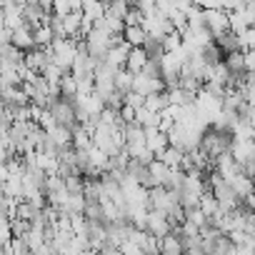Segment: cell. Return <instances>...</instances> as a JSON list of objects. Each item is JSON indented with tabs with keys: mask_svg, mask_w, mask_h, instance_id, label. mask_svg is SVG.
Returning <instances> with one entry per match:
<instances>
[{
	"mask_svg": "<svg viewBox=\"0 0 255 255\" xmlns=\"http://www.w3.org/2000/svg\"><path fill=\"white\" fill-rule=\"evenodd\" d=\"M78 45H80V40H75V38H55L50 43V55H53L50 63L58 65L60 70L70 73V65L78 55Z\"/></svg>",
	"mask_w": 255,
	"mask_h": 255,
	"instance_id": "cell-1",
	"label": "cell"
},
{
	"mask_svg": "<svg viewBox=\"0 0 255 255\" xmlns=\"http://www.w3.org/2000/svg\"><path fill=\"white\" fill-rule=\"evenodd\" d=\"M198 148H200V150L208 155V160L213 163L215 158H220L223 153H228V148H230V133H218V130H213V128H208V130L200 135Z\"/></svg>",
	"mask_w": 255,
	"mask_h": 255,
	"instance_id": "cell-2",
	"label": "cell"
},
{
	"mask_svg": "<svg viewBox=\"0 0 255 255\" xmlns=\"http://www.w3.org/2000/svg\"><path fill=\"white\" fill-rule=\"evenodd\" d=\"M145 233H148V235H153L155 240L165 238V235L170 233V223H168V218H165L163 213L148 210V215H145Z\"/></svg>",
	"mask_w": 255,
	"mask_h": 255,
	"instance_id": "cell-3",
	"label": "cell"
},
{
	"mask_svg": "<svg viewBox=\"0 0 255 255\" xmlns=\"http://www.w3.org/2000/svg\"><path fill=\"white\" fill-rule=\"evenodd\" d=\"M228 155L238 163V165H243V163H248V160H253V155H255V148H253V140H230V148H228Z\"/></svg>",
	"mask_w": 255,
	"mask_h": 255,
	"instance_id": "cell-4",
	"label": "cell"
},
{
	"mask_svg": "<svg viewBox=\"0 0 255 255\" xmlns=\"http://www.w3.org/2000/svg\"><path fill=\"white\" fill-rule=\"evenodd\" d=\"M10 45H13L15 50H20V53H30V50H35L33 30H30L28 25H20L18 30H13V33H10Z\"/></svg>",
	"mask_w": 255,
	"mask_h": 255,
	"instance_id": "cell-5",
	"label": "cell"
},
{
	"mask_svg": "<svg viewBox=\"0 0 255 255\" xmlns=\"http://www.w3.org/2000/svg\"><path fill=\"white\" fill-rule=\"evenodd\" d=\"M128 53H130V45H125V43L120 40V43H115V45L105 53V58H103V60H105L108 65H113V68H118V70H120V68H125Z\"/></svg>",
	"mask_w": 255,
	"mask_h": 255,
	"instance_id": "cell-6",
	"label": "cell"
},
{
	"mask_svg": "<svg viewBox=\"0 0 255 255\" xmlns=\"http://www.w3.org/2000/svg\"><path fill=\"white\" fill-rule=\"evenodd\" d=\"M158 255H185L180 238H175L173 233H168L165 238L158 240Z\"/></svg>",
	"mask_w": 255,
	"mask_h": 255,
	"instance_id": "cell-7",
	"label": "cell"
},
{
	"mask_svg": "<svg viewBox=\"0 0 255 255\" xmlns=\"http://www.w3.org/2000/svg\"><path fill=\"white\" fill-rule=\"evenodd\" d=\"M228 185H230V190L235 193V198H238V200H243V198L253 195V180H250L248 175H243V173H238Z\"/></svg>",
	"mask_w": 255,
	"mask_h": 255,
	"instance_id": "cell-8",
	"label": "cell"
},
{
	"mask_svg": "<svg viewBox=\"0 0 255 255\" xmlns=\"http://www.w3.org/2000/svg\"><path fill=\"white\" fill-rule=\"evenodd\" d=\"M148 63V55H145V50L143 48H130V53H128V60H125V70L128 73H140L143 70V65Z\"/></svg>",
	"mask_w": 255,
	"mask_h": 255,
	"instance_id": "cell-9",
	"label": "cell"
},
{
	"mask_svg": "<svg viewBox=\"0 0 255 255\" xmlns=\"http://www.w3.org/2000/svg\"><path fill=\"white\" fill-rule=\"evenodd\" d=\"M48 138L53 140V145H55L58 150H65V148H70V143H73V130H70V128H63V125H55V130H53Z\"/></svg>",
	"mask_w": 255,
	"mask_h": 255,
	"instance_id": "cell-10",
	"label": "cell"
},
{
	"mask_svg": "<svg viewBox=\"0 0 255 255\" xmlns=\"http://www.w3.org/2000/svg\"><path fill=\"white\" fill-rule=\"evenodd\" d=\"M145 168H148V175H150L153 185H155V188H163V185H165V180H168L170 168H165L160 160H153V163H150V165H145Z\"/></svg>",
	"mask_w": 255,
	"mask_h": 255,
	"instance_id": "cell-11",
	"label": "cell"
},
{
	"mask_svg": "<svg viewBox=\"0 0 255 255\" xmlns=\"http://www.w3.org/2000/svg\"><path fill=\"white\" fill-rule=\"evenodd\" d=\"M170 103H168V93H153V95H148L145 98V110H150V113H155V115H160L165 108H168Z\"/></svg>",
	"mask_w": 255,
	"mask_h": 255,
	"instance_id": "cell-12",
	"label": "cell"
},
{
	"mask_svg": "<svg viewBox=\"0 0 255 255\" xmlns=\"http://www.w3.org/2000/svg\"><path fill=\"white\" fill-rule=\"evenodd\" d=\"M80 15L93 23V20H98V18L105 15V5L98 3V0H88V3H80Z\"/></svg>",
	"mask_w": 255,
	"mask_h": 255,
	"instance_id": "cell-13",
	"label": "cell"
},
{
	"mask_svg": "<svg viewBox=\"0 0 255 255\" xmlns=\"http://www.w3.org/2000/svg\"><path fill=\"white\" fill-rule=\"evenodd\" d=\"M120 38H123L125 45H130V48H143V43H145V33H143L140 25L138 28H125Z\"/></svg>",
	"mask_w": 255,
	"mask_h": 255,
	"instance_id": "cell-14",
	"label": "cell"
},
{
	"mask_svg": "<svg viewBox=\"0 0 255 255\" xmlns=\"http://www.w3.org/2000/svg\"><path fill=\"white\" fill-rule=\"evenodd\" d=\"M53 40H55V35H53L50 25H40V28H35V30H33V43H35V48H38V50L50 48V43H53Z\"/></svg>",
	"mask_w": 255,
	"mask_h": 255,
	"instance_id": "cell-15",
	"label": "cell"
},
{
	"mask_svg": "<svg viewBox=\"0 0 255 255\" xmlns=\"http://www.w3.org/2000/svg\"><path fill=\"white\" fill-rule=\"evenodd\" d=\"M198 210L205 215V220H208V218H213V215L218 213V203H215V198H213V193H210V190H203V195L198 198Z\"/></svg>",
	"mask_w": 255,
	"mask_h": 255,
	"instance_id": "cell-16",
	"label": "cell"
},
{
	"mask_svg": "<svg viewBox=\"0 0 255 255\" xmlns=\"http://www.w3.org/2000/svg\"><path fill=\"white\" fill-rule=\"evenodd\" d=\"M38 213H40V210H35V208H33L28 200H20V203H15L13 218H15V220H23V223H33Z\"/></svg>",
	"mask_w": 255,
	"mask_h": 255,
	"instance_id": "cell-17",
	"label": "cell"
},
{
	"mask_svg": "<svg viewBox=\"0 0 255 255\" xmlns=\"http://www.w3.org/2000/svg\"><path fill=\"white\" fill-rule=\"evenodd\" d=\"M105 5V18H113V20H120L125 18V13L130 10V3H123V0H115V3H103Z\"/></svg>",
	"mask_w": 255,
	"mask_h": 255,
	"instance_id": "cell-18",
	"label": "cell"
},
{
	"mask_svg": "<svg viewBox=\"0 0 255 255\" xmlns=\"http://www.w3.org/2000/svg\"><path fill=\"white\" fill-rule=\"evenodd\" d=\"M183 155H185V153H180V150H175V148H170V145H168L163 153H158V155H155V160H160L165 168H178V165H180V160H183Z\"/></svg>",
	"mask_w": 255,
	"mask_h": 255,
	"instance_id": "cell-19",
	"label": "cell"
},
{
	"mask_svg": "<svg viewBox=\"0 0 255 255\" xmlns=\"http://www.w3.org/2000/svg\"><path fill=\"white\" fill-rule=\"evenodd\" d=\"M113 85H115V90H118L120 95L130 93V85H133V73H128L125 68H120V70L115 73V78H113Z\"/></svg>",
	"mask_w": 255,
	"mask_h": 255,
	"instance_id": "cell-20",
	"label": "cell"
},
{
	"mask_svg": "<svg viewBox=\"0 0 255 255\" xmlns=\"http://www.w3.org/2000/svg\"><path fill=\"white\" fill-rule=\"evenodd\" d=\"M180 43H183V40H180L178 33H168V35L160 40V50H163V55H165V53H178V50H180Z\"/></svg>",
	"mask_w": 255,
	"mask_h": 255,
	"instance_id": "cell-21",
	"label": "cell"
},
{
	"mask_svg": "<svg viewBox=\"0 0 255 255\" xmlns=\"http://www.w3.org/2000/svg\"><path fill=\"white\" fill-rule=\"evenodd\" d=\"M123 105H128L130 110H140V108L145 105V98L130 90V93H125V95H123Z\"/></svg>",
	"mask_w": 255,
	"mask_h": 255,
	"instance_id": "cell-22",
	"label": "cell"
},
{
	"mask_svg": "<svg viewBox=\"0 0 255 255\" xmlns=\"http://www.w3.org/2000/svg\"><path fill=\"white\" fill-rule=\"evenodd\" d=\"M70 233L73 235H85L88 233V220L83 215H70Z\"/></svg>",
	"mask_w": 255,
	"mask_h": 255,
	"instance_id": "cell-23",
	"label": "cell"
},
{
	"mask_svg": "<svg viewBox=\"0 0 255 255\" xmlns=\"http://www.w3.org/2000/svg\"><path fill=\"white\" fill-rule=\"evenodd\" d=\"M28 230H30V223H23V220H15V218L10 220V235H13V238L20 240Z\"/></svg>",
	"mask_w": 255,
	"mask_h": 255,
	"instance_id": "cell-24",
	"label": "cell"
},
{
	"mask_svg": "<svg viewBox=\"0 0 255 255\" xmlns=\"http://www.w3.org/2000/svg\"><path fill=\"white\" fill-rule=\"evenodd\" d=\"M253 68H255V53L248 50V53H243V70L253 75Z\"/></svg>",
	"mask_w": 255,
	"mask_h": 255,
	"instance_id": "cell-25",
	"label": "cell"
}]
</instances>
